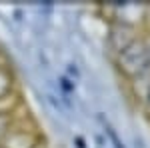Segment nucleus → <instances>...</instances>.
Here are the masks:
<instances>
[{
	"mask_svg": "<svg viewBox=\"0 0 150 148\" xmlns=\"http://www.w3.org/2000/svg\"><path fill=\"white\" fill-rule=\"evenodd\" d=\"M106 134L110 136V140H112V144H114V148H124V144L120 142V138H118V134L114 132V128L110 124H106Z\"/></svg>",
	"mask_w": 150,
	"mask_h": 148,
	"instance_id": "4",
	"label": "nucleus"
},
{
	"mask_svg": "<svg viewBox=\"0 0 150 148\" xmlns=\"http://www.w3.org/2000/svg\"><path fill=\"white\" fill-rule=\"evenodd\" d=\"M8 130H10V116L6 112H0V140L8 134Z\"/></svg>",
	"mask_w": 150,
	"mask_h": 148,
	"instance_id": "3",
	"label": "nucleus"
},
{
	"mask_svg": "<svg viewBox=\"0 0 150 148\" xmlns=\"http://www.w3.org/2000/svg\"><path fill=\"white\" fill-rule=\"evenodd\" d=\"M118 68L128 78H136L150 68V46L144 40H132L118 54Z\"/></svg>",
	"mask_w": 150,
	"mask_h": 148,
	"instance_id": "1",
	"label": "nucleus"
},
{
	"mask_svg": "<svg viewBox=\"0 0 150 148\" xmlns=\"http://www.w3.org/2000/svg\"><path fill=\"white\" fill-rule=\"evenodd\" d=\"M12 90V72L6 66H0V100L6 98Z\"/></svg>",
	"mask_w": 150,
	"mask_h": 148,
	"instance_id": "2",
	"label": "nucleus"
},
{
	"mask_svg": "<svg viewBox=\"0 0 150 148\" xmlns=\"http://www.w3.org/2000/svg\"><path fill=\"white\" fill-rule=\"evenodd\" d=\"M76 144H78V148H84V142H82L80 138H78V140H76Z\"/></svg>",
	"mask_w": 150,
	"mask_h": 148,
	"instance_id": "5",
	"label": "nucleus"
},
{
	"mask_svg": "<svg viewBox=\"0 0 150 148\" xmlns=\"http://www.w3.org/2000/svg\"><path fill=\"white\" fill-rule=\"evenodd\" d=\"M148 102H150V92H148Z\"/></svg>",
	"mask_w": 150,
	"mask_h": 148,
	"instance_id": "6",
	"label": "nucleus"
}]
</instances>
